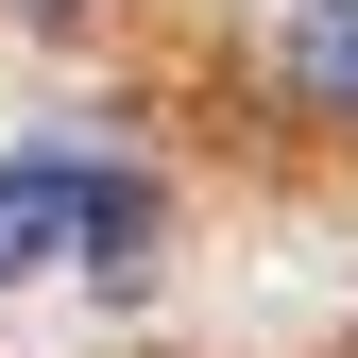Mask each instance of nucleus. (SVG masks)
I'll return each instance as SVG.
<instances>
[{
	"mask_svg": "<svg viewBox=\"0 0 358 358\" xmlns=\"http://www.w3.org/2000/svg\"><path fill=\"white\" fill-rule=\"evenodd\" d=\"M52 256H103V273H137L154 256V188L103 154H0V290L52 273Z\"/></svg>",
	"mask_w": 358,
	"mask_h": 358,
	"instance_id": "f257e3e1",
	"label": "nucleus"
},
{
	"mask_svg": "<svg viewBox=\"0 0 358 358\" xmlns=\"http://www.w3.org/2000/svg\"><path fill=\"white\" fill-rule=\"evenodd\" d=\"M290 103L358 120V0H307V17H290Z\"/></svg>",
	"mask_w": 358,
	"mask_h": 358,
	"instance_id": "f03ea898",
	"label": "nucleus"
},
{
	"mask_svg": "<svg viewBox=\"0 0 358 358\" xmlns=\"http://www.w3.org/2000/svg\"><path fill=\"white\" fill-rule=\"evenodd\" d=\"M17 17H85V0H17Z\"/></svg>",
	"mask_w": 358,
	"mask_h": 358,
	"instance_id": "7ed1b4c3",
	"label": "nucleus"
}]
</instances>
